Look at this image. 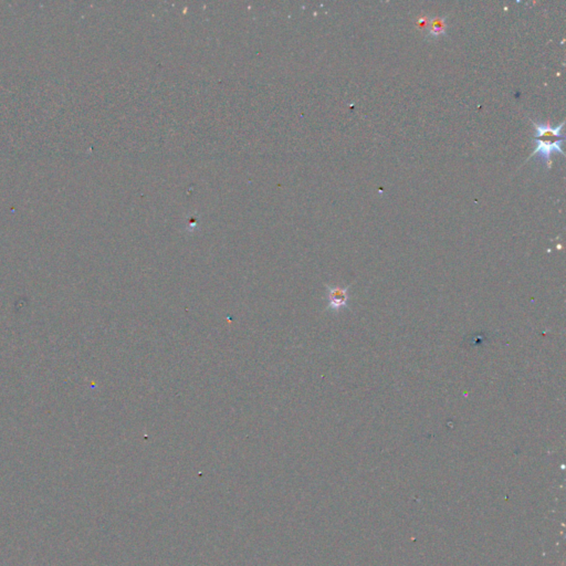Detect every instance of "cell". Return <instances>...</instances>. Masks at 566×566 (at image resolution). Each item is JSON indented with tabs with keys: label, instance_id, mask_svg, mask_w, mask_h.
Masks as SVG:
<instances>
[{
	"label": "cell",
	"instance_id": "cell-1",
	"mask_svg": "<svg viewBox=\"0 0 566 566\" xmlns=\"http://www.w3.org/2000/svg\"><path fill=\"white\" fill-rule=\"evenodd\" d=\"M532 123L535 129L534 141L537 146L530 155V158H533L535 155H539L546 162V166L550 170L552 166L551 156L553 153L565 155L562 150V143L565 141V137L562 134L564 122L556 127H552L550 124L535 123L533 121Z\"/></svg>",
	"mask_w": 566,
	"mask_h": 566
},
{
	"label": "cell",
	"instance_id": "cell-2",
	"mask_svg": "<svg viewBox=\"0 0 566 566\" xmlns=\"http://www.w3.org/2000/svg\"><path fill=\"white\" fill-rule=\"evenodd\" d=\"M326 299H328L326 311L341 312L349 304V287L341 288V287L326 286Z\"/></svg>",
	"mask_w": 566,
	"mask_h": 566
},
{
	"label": "cell",
	"instance_id": "cell-3",
	"mask_svg": "<svg viewBox=\"0 0 566 566\" xmlns=\"http://www.w3.org/2000/svg\"><path fill=\"white\" fill-rule=\"evenodd\" d=\"M428 32L430 36L433 38L441 37L443 34H446L447 30V25H446L445 18H435L427 24Z\"/></svg>",
	"mask_w": 566,
	"mask_h": 566
}]
</instances>
